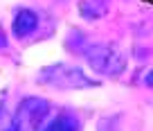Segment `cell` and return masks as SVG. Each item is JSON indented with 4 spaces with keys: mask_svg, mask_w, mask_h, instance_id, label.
Listing matches in <instances>:
<instances>
[{
    "mask_svg": "<svg viewBox=\"0 0 153 131\" xmlns=\"http://www.w3.org/2000/svg\"><path fill=\"white\" fill-rule=\"evenodd\" d=\"M5 45H7V36H5V32L0 29V48H5Z\"/></svg>",
    "mask_w": 153,
    "mask_h": 131,
    "instance_id": "obj_7",
    "label": "cell"
},
{
    "mask_svg": "<svg viewBox=\"0 0 153 131\" xmlns=\"http://www.w3.org/2000/svg\"><path fill=\"white\" fill-rule=\"evenodd\" d=\"M86 59L97 73L106 77H120L126 68V59L117 45H92L86 50Z\"/></svg>",
    "mask_w": 153,
    "mask_h": 131,
    "instance_id": "obj_2",
    "label": "cell"
},
{
    "mask_svg": "<svg viewBox=\"0 0 153 131\" xmlns=\"http://www.w3.org/2000/svg\"><path fill=\"white\" fill-rule=\"evenodd\" d=\"M43 131H79V122L72 115H59L56 120H52Z\"/></svg>",
    "mask_w": 153,
    "mask_h": 131,
    "instance_id": "obj_5",
    "label": "cell"
},
{
    "mask_svg": "<svg viewBox=\"0 0 153 131\" xmlns=\"http://www.w3.org/2000/svg\"><path fill=\"white\" fill-rule=\"evenodd\" d=\"M146 84H149V86H153V68L149 70V75H146Z\"/></svg>",
    "mask_w": 153,
    "mask_h": 131,
    "instance_id": "obj_8",
    "label": "cell"
},
{
    "mask_svg": "<svg viewBox=\"0 0 153 131\" xmlns=\"http://www.w3.org/2000/svg\"><path fill=\"white\" fill-rule=\"evenodd\" d=\"M41 79L48 86H54V88H95V86H99L81 68L68 66V63H54V66L45 68L41 73Z\"/></svg>",
    "mask_w": 153,
    "mask_h": 131,
    "instance_id": "obj_1",
    "label": "cell"
},
{
    "mask_svg": "<svg viewBox=\"0 0 153 131\" xmlns=\"http://www.w3.org/2000/svg\"><path fill=\"white\" fill-rule=\"evenodd\" d=\"M50 113V104L41 97H27L18 106V113L14 115L16 131H41L45 124V118Z\"/></svg>",
    "mask_w": 153,
    "mask_h": 131,
    "instance_id": "obj_3",
    "label": "cell"
},
{
    "mask_svg": "<svg viewBox=\"0 0 153 131\" xmlns=\"http://www.w3.org/2000/svg\"><path fill=\"white\" fill-rule=\"evenodd\" d=\"M38 27V16L32 9H18L11 20V32L16 39H27L29 34H34Z\"/></svg>",
    "mask_w": 153,
    "mask_h": 131,
    "instance_id": "obj_4",
    "label": "cell"
},
{
    "mask_svg": "<svg viewBox=\"0 0 153 131\" xmlns=\"http://www.w3.org/2000/svg\"><path fill=\"white\" fill-rule=\"evenodd\" d=\"M0 131H16V122H14V118L7 113L5 104H0Z\"/></svg>",
    "mask_w": 153,
    "mask_h": 131,
    "instance_id": "obj_6",
    "label": "cell"
}]
</instances>
